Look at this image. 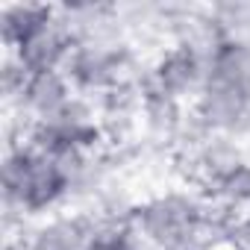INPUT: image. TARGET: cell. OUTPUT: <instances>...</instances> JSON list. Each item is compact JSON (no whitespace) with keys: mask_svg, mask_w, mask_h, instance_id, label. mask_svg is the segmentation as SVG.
Segmentation results:
<instances>
[{"mask_svg":"<svg viewBox=\"0 0 250 250\" xmlns=\"http://www.w3.org/2000/svg\"><path fill=\"white\" fill-rule=\"evenodd\" d=\"M206 197L197 188H171L133 209V229L147 250H186L200 244Z\"/></svg>","mask_w":250,"mask_h":250,"instance_id":"6da1fadb","label":"cell"},{"mask_svg":"<svg viewBox=\"0 0 250 250\" xmlns=\"http://www.w3.org/2000/svg\"><path fill=\"white\" fill-rule=\"evenodd\" d=\"M147 83L191 106L206 83V56L188 42H171L150 62Z\"/></svg>","mask_w":250,"mask_h":250,"instance_id":"7a4b0ae2","label":"cell"},{"mask_svg":"<svg viewBox=\"0 0 250 250\" xmlns=\"http://www.w3.org/2000/svg\"><path fill=\"white\" fill-rule=\"evenodd\" d=\"M74 47H77V39H74L71 27L56 12L47 27H42L27 44H21L18 50H9V53H15L27 65L30 74H39V71H62Z\"/></svg>","mask_w":250,"mask_h":250,"instance_id":"8992f818","label":"cell"},{"mask_svg":"<svg viewBox=\"0 0 250 250\" xmlns=\"http://www.w3.org/2000/svg\"><path fill=\"white\" fill-rule=\"evenodd\" d=\"M206 200H215L232 212H247L250 209V159H244L238 168H232L212 191L203 194Z\"/></svg>","mask_w":250,"mask_h":250,"instance_id":"ba28073f","label":"cell"},{"mask_svg":"<svg viewBox=\"0 0 250 250\" xmlns=\"http://www.w3.org/2000/svg\"><path fill=\"white\" fill-rule=\"evenodd\" d=\"M94 238V221L85 209L53 212L24 235L30 250H85Z\"/></svg>","mask_w":250,"mask_h":250,"instance_id":"277c9868","label":"cell"},{"mask_svg":"<svg viewBox=\"0 0 250 250\" xmlns=\"http://www.w3.org/2000/svg\"><path fill=\"white\" fill-rule=\"evenodd\" d=\"M227 250H250V209L235 215L232 229H229Z\"/></svg>","mask_w":250,"mask_h":250,"instance_id":"9c48e42d","label":"cell"},{"mask_svg":"<svg viewBox=\"0 0 250 250\" xmlns=\"http://www.w3.org/2000/svg\"><path fill=\"white\" fill-rule=\"evenodd\" d=\"M56 15V6L44 3H6L0 9V36L6 50H18L27 44L42 27H47Z\"/></svg>","mask_w":250,"mask_h":250,"instance_id":"52a82bcc","label":"cell"},{"mask_svg":"<svg viewBox=\"0 0 250 250\" xmlns=\"http://www.w3.org/2000/svg\"><path fill=\"white\" fill-rule=\"evenodd\" d=\"M3 250H30V247L24 244V238H6V247Z\"/></svg>","mask_w":250,"mask_h":250,"instance_id":"30bf717a","label":"cell"},{"mask_svg":"<svg viewBox=\"0 0 250 250\" xmlns=\"http://www.w3.org/2000/svg\"><path fill=\"white\" fill-rule=\"evenodd\" d=\"M188 103L165 94L145 80L142 85V142L147 147H177V139L188 121Z\"/></svg>","mask_w":250,"mask_h":250,"instance_id":"3957f363","label":"cell"},{"mask_svg":"<svg viewBox=\"0 0 250 250\" xmlns=\"http://www.w3.org/2000/svg\"><path fill=\"white\" fill-rule=\"evenodd\" d=\"M186 250H212V247H203V244H194V247H186Z\"/></svg>","mask_w":250,"mask_h":250,"instance_id":"8fae6325","label":"cell"},{"mask_svg":"<svg viewBox=\"0 0 250 250\" xmlns=\"http://www.w3.org/2000/svg\"><path fill=\"white\" fill-rule=\"evenodd\" d=\"M74 97H77V91H74L65 71H39L30 77V83H27V88H24V94L12 112L21 118V124L50 121Z\"/></svg>","mask_w":250,"mask_h":250,"instance_id":"5b68a950","label":"cell"}]
</instances>
